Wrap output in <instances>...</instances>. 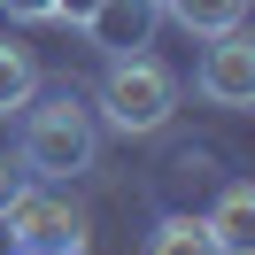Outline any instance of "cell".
<instances>
[{
  "instance_id": "6da1fadb",
  "label": "cell",
  "mask_w": 255,
  "mask_h": 255,
  "mask_svg": "<svg viewBox=\"0 0 255 255\" xmlns=\"http://www.w3.org/2000/svg\"><path fill=\"white\" fill-rule=\"evenodd\" d=\"M93 155H101V124H93V109H85L70 85L47 93L39 109H23V147H16V162H23L31 178L70 186V178L93 170Z\"/></svg>"
},
{
  "instance_id": "7a4b0ae2",
  "label": "cell",
  "mask_w": 255,
  "mask_h": 255,
  "mask_svg": "<svg viewBox=\"0 0 255 255\" xmlns=\"http://www.w3.org/2000/svg\"><path fill=\"white\" fill-rule=\"evenodd\" d=\"M93 109H101V124H109L116 139H155V131L178 116V78L155 62V54H109Z\"/></svg>"
},
{
  "instance_id": "3957f363",
  "label": "cell",
  "mask_w": 255,
  "mask_h": 255,
  "mask_svg": "<svg viewBox=\"0 0 255 255\" xmlns=\"http://www.w3.org/2000/svg\"><path fill=\"white\" fill-rule=\"evenodd\" d=\"M193 93L209 109H224V116L255 109V39L248 31H217L209 54H201V70H193Z\"/></svg>"
},
{
  "instance_id": "277c9868",
  "label": "cell",
  "mask_w": 255,
  "mask_h": 255,
  "mask_svg": "<svg viewBox=\"0 0 255 255\" xmlns=\"http://www.w3.org/2000/svg\"><path fill=\"white\" fill-rule=\"evenodd\" d=\"M0 224H8V240L31 248V255H85V217L62 201V193H23Z\"/></svg>"
},
{
  "instance_id": "5b68a950",
  "label": "cell",
  "mask_w": 255,
  "mask_h": 255,
  "mask_svg": "<svg viewBox=\"0 0 255 255\" xmlns=\"http://www.w3.org/2000/svg\"><path fill=\"white\" fill-rule=\"evenodd\" d=\"M155 0H93V16L78 23L85 31V47H101V54H139L147 39H155Z\"/></svg>"
},
{
  "instance_id": "8992f818",
  "label": "cell",
  "mask_w": 255,
  "mask_h": 255,
  "mask_svg": "<svg viewBox=\"0 0 255 255\" xmlns=\"http://www.w3.org/2000/svg\"><path fill=\"white\" fill-rule=\"evenodd\" d=\"M201 224H209V240H217V255H255V186L232 178Z\"/></svg>"
},
{
  "instance_id": "52a82bcc",
  "label": "cell",
  "mask_w": 255,
  "mask_h": 255,
  "mask_svg": "<svg viewBox=\"0 0 255 255\" xmlns=\"http://www.w3.org/2000/svg\"><path fill=\"white\" fill-rule=\"evenodd\" d=\"M31 101H39V62H31V47L0 39V116H23Z\"/></svg>"
},
{
  "instance_id": "ba28073f",
  "label": "cell",
  "mask_w": 255,
  "mask_h": 255,
  "mask_svg": "<svg viewBox=\"0 0 255 255\" xmlns=\"http://www.w3.org/2000/svg\"><path fill=\"white\" fill-rule=\"evenodd\" d=\"M162 16H178L201 39H217V31H240L248 23V0H162Z\"/></svg>"
},
{
  "instance_id": "9c48e42d",
  "label": "cell",
  "mask_w": 255,
  "mask_h": 255,
  "mask_svg": "<svg viewBox=\"0 0 255 255\" xmlns=\"http://www.w3.org/2000/svg\"><path fill=\"white\" fill-rule=\"evenodd\" d=\"M139 255H217V240H209V224L201 217H186V209H178V217H162L155 232H147V248Z\"/></svg>"
},
{
  "instance_id": "30bf717a",
  "label": "cell",
  "mask_w": 255,
  "mask_h": 255,
  "mask_svg": "<svg viewBox=\"0 0 255 255\" xmlns=\"http://www.w3.org/2000/svg\"><path fill=\"white\" fill-rule=\"evenodd\" d=\"M23 193H31V170H23V162H8V155H0V217L16 209Z\"/></svg>"
},
{
  "instance_id": "8fae6325",
  "label": "cell",
  "mask_w": 255,
  "mask_h": 255,
  "mask_svg": "<svg viewBox=\"0 0 255 255\" xmlns=\"http://www.w3.org/2000/svg\"><path fill=\"white\" fill-rule=\"evenodd\" d=\"M8 23H54V0H0Z\"/></svg>"
},
{
  "instance_id": "7c38bea8",
  "label": "cell",
  "mask_w": 255,
  "mask_h": 255,
  "mask_svg": "<svg viewBox=\"0 0 255 255\" xmlns=\"http://www.w3.org/2000/svg\"><path fill=\"white\" fill-rule=\"evenodd\" d=\"M54 16H70V23H85V16H93V0H54Z\"/></svg>"
},
{
  "instance_id": "4fadbf2b",
  "label": "cell",
  "mask_w": 255,
  "mask_h": 255,
  "mask_svg": "<svg viewBox=\"0 0 255 255\" xmlns=\"http://www.w3.org/2000/svg\"><path fill=\"white\" fill-rule=\"evenodd\" d=\"M8 255H31V248H8Z\"/></svg>"
},
{
  "instance_id": "5bb4252c",
  "label": "cell",
  "mask_w": 255,
  "mask_h": 255,
  "mask_svg": "<svg viewBox=\"0 0 255 255\" xmlns=\"http://www.w3.org/2000/svg\"><path fill=\"white\" fill-rule=\"evenodd\" d=\"M155 8H162V0H155Z\"/></svg>"
}]
</instances>
